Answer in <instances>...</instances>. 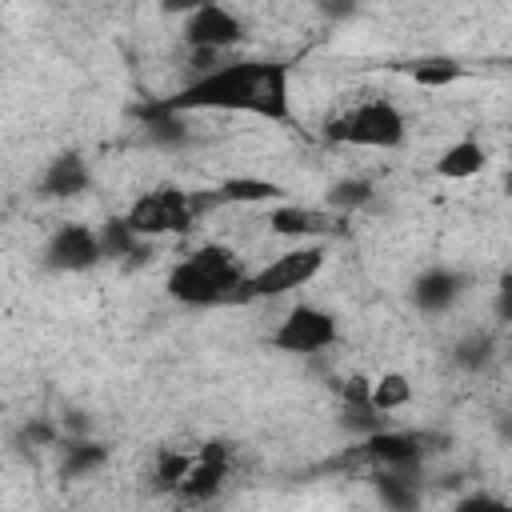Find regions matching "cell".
<instances>
[{
	"instance_id": "11",
	"label": "cell",
	"mask_w": 512,
	"mask_h": 512,
	"mask_svg": "<svg viewBox=\"0 0 512 512\" xmlns=\"http://www.w3.org/2000/svg\"><path fill=\"white\" fill-rule=\"evenodd\" d=\"M424 452H428L424 448V436L396 432V428H376L360 444V456L372 460L376 468H388V472H412V468H420Z\"/></svg>"
},
{
	"instance_id": "16",
	"label": "cell",
	"mask_w": 512,
	"mask_h": 512,
	"mask_svg": "<svg viewBox=\"0 0 512 512\" xmlns=\"http://www.w3.org/2000/svg\"><path fill=\"white\" fill-rule=\"evenodd\" d=\"M288 192L268 176H228L216 188V200L224 204H280Z\"/></svg>"
},
{
	"instance_id": "2",
	"label": "cell",
	"mask_w": 512,
	"mask_h": 512,
	"mask_svg": "<svg viewBox=\"0 0 512 512\" xmlns=\"http://www.w3.org/2000/svg\"><path fill=\"white\" fill-rule=\"evenodd\" d=\"M244 264L228 244H196L192 252H184L168 276H164V292L184 304V308H220V304H240V284H244Z\"/></svg>"
},
{
	"instance_id": "17",
	"label": "cell",
	"mask_w": 512,
	"mask_h": 512,
	"mask_svg": "<svg viewBox=\"0 0 512 512\" xmlns=\"http://www.w3.org/2000/svg\"><path fill=\"white\" fill-rule=\"evenodd\" d=\"M404 72H408L420 88H448V84H456V80L468 76V68H464L456 56H424V60H412Z\"/></svg>"
},
{
	"instance_id": "19",
	"label": "cell",
	"mask_w": 512,
	"mask_h": 512,
	"mask_svg": "<svg viewBox=\"0 0 512 512\" xmlns=\"http://www.w3.org/2000/svg\"><path fill=\"white\" fill-rule=\"evenodd\" d=\"M368 400H372V408L380 416L400 412L412 400V380L404 372H380L376 380H368Z\"/></svg>"
},
{
	"instance_id": "15",
	"label": "cell",
	"mask_w": 512,
	"mask_h": 512,
	"mask_svg": "<svg viewBox=\"0 0 512 512\" xmlns=\"http://www.w3.org/2000/svg\"><path fill=\"white\" fill-rule=\"evenodd\" d=\"M340 424L352 428L356 436H368V432L384 428V416L368 400V380L364 376H348L344 380V388H340Z\"/></svg>"
},
{
	"instance_id": "22",
	"label": "cell",
	"mask_w": 512,
	"mask_h": 512,
	"mask_svg": "<svg viewBox=\"0 0 512 512\" xmlns=\"http://www.w3.org/2000/svg\"><path fill=\"white\" fill-rule=\"evenodd\" d=\"M376 496H380L388 508H412V504H416V488L408 484V472H388V468H380V476H376Z\"/></svg>"
},
{
	"instance_id": "10",
	"label": "cell",
	"mask_w": 512,
	"mask_h": 512,
	"mask_svg": "<svg viewBox=\"0 0 512 512\" xmlns=\"http://www.w3.org/2000/svg\"><path fill=\"white\" fill-rule=\"evenodd\" d=\"M344 228V216L332 208H312V204H288L280 200L268 212V232L288 236V240H324Z\"/></svg>"
},
{
	"instance_id": "18",
	"label": "cell",
	"mask_w": 512,
	"mask_h": 512,
	"mask_svg": "<svg viewBox=\"0 0 512 512\" xmlns=\"http://www.w3.org/2000/svg\"><path fill=\"white\" fill-rule=\"evenodd\" d=\"M492 356H496V336H492L488 328H472V332H464V336L452 344V364L464 368V372L488 368Z\"/></svg>"
},
{
	"instance_id": "1",
	"label": "cell",
	"mask_w": 512,
	"mask_h": 512,
	"mask_svg": "<svg viewBox=\"0 0 512 512\" xmlns=\"http://www.w3.org/2000/svg\"><path fill=\"white\" fill-rule=\"evenodd\" d=\"M148 112L184 116V112H240L272 124H296L292 112V72L280 60H224L200 68L180 92L156 100Z\"/></svg>"
},
{
	"instance_id": "8",
	"label": "cell",
	"mask_w": 512,
	"mask_h": 512,
	"mask_svg": "<svg viewBox=\"0 0 512 512\" xmlns=\"http://www.w3.org/2000/svg\"><path fill=\"white\" fill-rule=\"evenodd\" d=\"M100 260H104L100 236H96V228H88V224H80V220L60 224V228L48 236V244H44V268H48V272H88V268H96Z\"/></svg>"
},
{
	"instance_id": "13",
	"label": "cell",
	"mask_w": 512,
	"mask_h": 512,
	"mask_svg": "<svg viewBox=\"0 0 512 512\" xmlns=\"http://www.w3.org/2000/svg\"><path fill=\"white\" fill-rule=\"evenodd\" d=\"M88 184H92L88 160L80 152H60V156L48 160V168L40 176V196H48V200H72V196L88 192Z\"/></svg>"
},
{
	"instance_id": "24",
	"label": "cell",
	"mask_w": 512,
	"mask_h": 512,
	"mask_svg": "<svg viewBox=\"0 0 512 512\" xmlns=\"http://www.w3.org/2000/svg\"><path fill=\"white\" fill-rule=\"evenodd\" d=\"M188 464H192V452L160 448V456H156V472H152L156 488H160V492H172V488H176V480L188 472Z\"/></svg>"
},
{
	"instance_id": "5",
	"label": "cell",
	"mask_w": 512,
	"mask_h": 512,
	"mask_svg": "<svg viewBox=\"0 0 512 512\" xmlns=\"http://www.w3.org/2000/svg\"><path fill=\"white\" fill-rule=\"evenodd\" d=\"M324 260H328V252H324L320 240H304V244H296V248L272 256L260 272H248V276H244V284H240V304H244V300H276V296H288V292L304 288L308 280L320 276Z\"/></svg>"
},
{
	"instance_id": "9",
	"label": "cell",
	"mask_w": 512,
	"mask_h": 512,
	"mask_svg": "<svg viewBox=\"0 0 512 512\" xmlns=\"http://www.w3.org/2000/svg\"><path fill=\"white\" fill-rule=\"evenodd\" d=\"M228 460H232V448L220 444V440L196 448L188 472L176 480L172 492H176L180 500H188V504H204V500H212V496L224 488V480H228Z\"/></svg>"
},
{
	"instance_id": "20",
	"label": "cell",
	"mask_w": 512,
	"mask_h": 512,
	"mask_svg": "<svg viewBox=\"0 0 512 512\" xmlns=\"http://www.w3.org/2000/svg\"><path fill=\"white\" fill-rule=\"evenodd\" d=\"M372 184L368 180H360V176H344V180H336L332 188H328V196H324V208H332V212H340V216H348V212H356V208H364V204H372Z\"/></svg>"
},
{
	"instance_id": "12",
	"label": "cell",
	"mask_w": 512,
	"mask_h": 512,
	"mask_svg": "<svg viewBox=\"0 0 512 512\" xmlns=\"http://www.w3.org/2000/svg\"><path fill=\"white\" fill-rule=\"evenodd\" d=\"M464 288H468V276L460 272V268H452V264H432V268H424L416 280H412V304L420 308V312H448L460 296H464Z\"/></svg>"
},
{
	"instance_id": "27",
	"label": "cell",
	"mask_w": 512,
	"mask_h": 512,
	"mask_svg": "<svg viewBox=\"0 0 512 512\" xmlns=\"http://www.w3.org/2000/svg\"><path fill=\"white\" fill-rule=\"evenodd\" d=\"M324 4V12L328 16H344V12H352L356 8V0H320Z\"/></svg>"
},
{
	"instance_id": "26",
	"label": "cell",
	"mask_w": 512,
	"mask_h": 512,
	"mask_svg": "<svg viewBox=\"0 0 512 512\" xmlns=\"http://www.w3.org/2000/svg\"><path fill=\"white\" fill-rule=\"evenodd\" d=\"M204 0H160V8L168 12V16H188V12H196Z\"/></svg>"
},
{
	"instance_id": "7",
	"label": "cell",
	"mask_w": 512,
	"mask_h": 512,
	"mask_svg": "<svg viewBox=\"0 0 512 512\" xmlns=\"http://www.w3.org/2000/svg\"><path fill=\"white\" fill-rule=\"evenodd\" d=\"M180 36L192 52H228L236 48L248 32H244V20L228 8V4H216V0H204L196 12L180 16Z\"/></svg>"
},
{
	"instance_id": "14",
	"label": "cell",
	"mask_w": 512,
	"mask_h": 512,
	"mask_svg": "<svg viewBox=\"0 0 512 512\" xmlns=\"http://www.w3.org/2000/svg\"><path fill=\"white\" fill-rule=\"evenodd\" d=\"M488 168V148L476 140V136H460L452 140L436 160H432V172L440 180H472Z\"/></svg>"
},
{
	"instance_id": "6",
	"label": "cell",
	"mask_w": 512,
	"mask_h": 512,
	"mask_svg": "<svg viewBox=\"0 0 512 512\" xmlns=\"http://www.w3.org/2000/svg\"><path fill=\"white\" fill-rule=\"evenodd\" d=\"M340 336V324L328 308L320 304H292L284 312V320L272 328V348L276 352H292V356H312L332 348Z\"/></svg>"
},
{
	"instance_id": "4",
	"label": "cell",
	"mask_w": 512,
	"mask_h": 512,
	"mask_svg": "<svg viewBox=\"0 0 512 512\" xmlns=\"http://www.w3.org/2000/svg\"><path fill=\"white\" fill-rule=\"evenodd\" d=\"M208 200L176 188V184H160V188H148L132 200V208L124 212V224L140 236V240H156V236H180L192 228L196 212L204 208Z\"/></svg>"
},
{
	"instance_id": "21",
	"label": "cell",
	"mask_w": 512,
	"mask_h": 512,
	"mask_svg": "<svg viewBox=\"0 0 512 512\" xmlns=\"http://www.w3.org/2000/svg\"><path fill=\"white\" fill-rule=\"evenodd\" d=\"M104 460H108V448H104V444H92V440H84V444H68V448H64V464H60V472H64V476H88V472H96Z\"/></svg>"
},
{
	"instance_id": "23",
	"label": "cell",
	"mask_w": 512,
	"mask_h": 512,
	"mask_svg": "<svg viewBox=\"0 0 512 512\" xmlns=\"http://www.w3.org/2000/svg\"><path fill=\"white\" fill-rule=\"evenodd\" d=\"M96 236H100V252H104V256H128V252H136V244H140V236L124 224V216L100 224Z\"/></svg>"
},
{
	"instance_id": "25",
	"label": "cell",
	"mask_w": 512,
	"mask_h": 512,
	"mask_svg": "<svg viewBox=\"0 0 512 512\" xmlns=\"http://www.w3.org/2000/svg\"><path fill=\"white\" fill-rule=\"evenodd\" d=\"M456 512H508L504 496H488V492H472L464 500H456Z\"/></svg>"
},
{
	"instance_id": "3",
	"label": "cell",
	"mask_w": 512,
	"mask_h": 512,
	"mask_svg": "<svg viewBox=\"0 0 512 512\" xmlns=\"http://www.w3.org/2000/svg\"><path fill=\"white\" fill-rule=\"evenodd\" d=\"M324 140L328 144H348V148H400L408 140V120L388 96H364L344 104L324 120Z\"/></svg>"
}]
</instances>
